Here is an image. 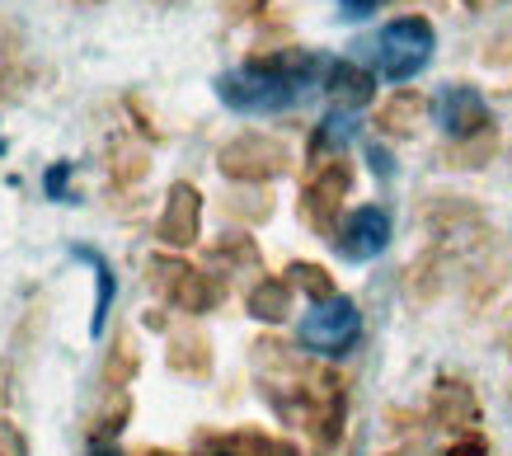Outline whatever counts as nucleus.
Segmentation results:
<instances>
[{
	"mask_svg": "<svg viewBox=\"0 0 512 456\" xmlns=\"http://www.w3.org/2000/svg\"><path fill=\"white\" fill-rule=\"evenodd\" d=\"M320 71H329V62L315 57V52L301 48L254 52L245 66L217 76V99L235 113H287L311 95Z\"/></svg>",
	"mask_w": 512,
	"mask_h": 456,
	"instance_id": "1",
	"label": "nucleus"
},
{
	"mask_svg": "<svg viewBox=\"0 0 512 456\" xmlns=\"http://www.w3.org/2000/svg\"><path fill=\"white\" fill-rule=\"evenodd\" d=\"M376 66L390 85H404L414 80L423 66L433 62V48H437V33L433 24L423 15H404V19H390L386 29L376 33Z\"/></svg>",
	"mask_w": 512,
	"mask_h": 456,
	"instance_id": "2",
	"label": "nucleus"
},
{
	"mask_svg": "<svg viewBox=\"0 0 512 456\" xmlns=\"http://www.w3.org/2000/svg\"><path fill=\"white\" fill-rule=\"evenodd\" d=\"M217 165H221L226 179L259 189V184H273V179H282V174L292 170V151H287L278 137H264V132H240V137H231V142L217 151Z\"/></svg>",
	"mask_w": 512,
	"mask_h": 456,
	"instance_id": "3",
	"label": "nucleus"
},
{
	"mask_svg": "<svg viewBox=\"0 0 512 456\" xmlns=\"http://www.w3.org/2000/svg\"><path fill=\"white\" fill-rule=\"evenodd\" d=\"M348 189H353V165L343 156H334L311 170L306 189H301V217H306V226H311L315 236H325V240L339 236V226H343L339 217H343Z\"/></svg>",
	"mask_w": 512,
	"mask_h": 456,
	"instance_id": "4",
	"label": "nucleus"
},
{
	"mask_svg": "<svg viewBox=\"0 0 512 456\" xmlns=\"http://www.w3.org/2000/svg\"><path fill=\"white\" fill-rule=\"evenodd\" d=\"M362 339V311H357L353 297H329L315 301L306 320H301V348L311 353H325V358H339Z\"/></svg>",
	"mask_w": 512,
	"mask_h": 456,
	"instance_id": "5",
	"label": "nucleus"
},
{
	"mask_svg": "<svg viewBox=\"0 0 512 456\" xmlns=\"http://www.w3.org/2000/svg\"><path fill=\"white\" fill-rule=\"evenodd\" d=\"M198 226H202V193L193 184H170L165 193V207H160V221H156V240L170 245V250H188L198 240Z\"/></svg>",
	"mask_w": 512,
	"mask_h": 456,
	"instance_id": "6",
	"label": "nucleus"
},
{
	"mask_svg": "<svg viewBox=\"0 0 512 456\" xmlns=\"http://www.w3.org/2000/svg\"><path fill=\"white\" fill-rule=\"evenodd\" d=\"M334 245H339V254H343V259H353V264L376 259V254L390 245V212H386V207H376V203L348 212V221L339 226Z\"/></svg>",
	"mask_w": 512,
	"mask_h": 456,
	"instance_id": "7",
	"label": "nucleus"
},
{
	"mask_svg": "<svg viewBox=\"0 0 512 456\" xmlns=\"http://www.w3.org/2000/svg\"><path fill=\"white\" fill-rule=\"evenodd\" d=\"M433 113H437V123H442V132H447L451 142H461V137H475V132H484V127H494L489 104H484V95L475 90V85H447V90L437 95Z\"/></svg>",
	"mask_w": 512,
	"mask_h": 456,
	"instance_id": "8",
	"label": "nucleus"
},
{
	"mask_svg": "<svg viewBox=\"0 0 512 456\" xmlns=\"http://www.w3.org/2000/svg\"><path fill=\"white\" fill-rule=\"evenodd\" d=\"M428 419L451 433H475L480 428V400L470 391L466 381H437L433 386V400H428Z\"/></svg>",
	"mask_w": 512,
	"mask_h": 456,
	"instance_id": "9",
	"label": "nucleus"
},
{
	"mask_svg": "<svg viewBox=\"0 0 512 456\" xmlns=\"http://www.w3.org/2000/svg\"><path fill=\"white\" fill-rule=\"evenodd\" d=\"M325 95H329V104L339 113H353V109H362V104H372L376 99V80H372V71H362V66H353V62H329V71H325Z\"/></svg>",
	"mask_w": 512,
	"mask_h": 456,
	"instance_id": "10",
	"label": "nucleus"
},
{
	"mask_svg": "<svg viewBox=\"0 0 512 456\" xmlns=\"http://www.w3.org/2000/svg\"><path fill=\"white\" fill-rule=\"evenodd\" d=\"M423 113H428V99H423L419 90L400 85V90H390V99L381 104V113H376V127H381V137H395V142H404V137H414V132H419Z\"/></svg>",
	"mask_w": 512,
	"mask_h": 456,
	"instance_id": "11",
	"label": "nucleus"
},
{
	"mask_svg": "<svg viewBox=\"0 0 512 456\" xmlns=\"http://www.w3.org/2000/svg\"><path fill=\"white\" fill-rule=\"evenodd\" d=\"M165 362H170V372H179V377L207 381L212 377V344H207V334L202 330H174L170 348H165Z\"/></svg>",
	"mask_w": 512,
	"mask_h": 456,
	"instance_id": "12",
	"label": "nucleus"
},
{
	"mask_svg": "<svg viewBox=\"0 0 512 456\" xmlns=\"http://www.w3.org/2000/svg\"><path fill=\"white\" fill-rule=\"evenodd\" d=\"M245 306H249V315H254V320L282 325V320L292 315V283H287V278H259V283L249 287Z\"/></svg>",
	"mask_w": 512,
	"mask_h": 456,
	"instance_id": "13",
	"label": "nucleus"
},
{
	"mask_svg": "<svg viewBox=\"0 0 512 456\" xmlns=\"http://www.w3.org/2000/svg\"><path fill=\"white\" fill-rule=\"evenodd\" d=\"M127 419H132V395H127V391H109V400L90 414L85 433H90L94 447H113V438L127 428Z\"/></svg>",
	"mask_w": 512,
	"mask_h": 456,
	"instance_id": "14",
	"label": "nucleus"
},
{
	"mask_svg": "<svg viewBox=\"0 0 512 456\" xmlns=\"http://www.w3.org/2000/svg\"><path fill=\"white\" fill-rule=\"evenodd\" d=\"M217 301H221L217 278H212V273H202V268H188L184 278H179V287H174L170 306L174 311H188V315H207Z\"/></svg>",
	"mask_w": 512,
	"mask_h": 456,
	"instance_id": "15",
	"label": "nucleus"
},
{
	"mask_svg": "<svg viewBox=\"0 0 512 456\" xmlns=\"http://www.w3.org/2000/svg\"><path fill=\"white\" fill-rule=\"evenodd\" d=\"M71 254L76 259H85V264L94 268V283H99V301H94V315H90V330L104 334V325H109V311H113V297H118V278H113L109 259L99 250H90V245H71Z\"/></svg>",
	"mask_w": 512,
	"mask_h": 456,
	"instance_id": "16",
	"label": "nucleus"
},
{
	"mask_svg": "<svg viewBox=\"0 0 512 456\" xmlns=\"http://www.w3.org/2000/svg\"><path fill=\"white\" fill-rule=\"evenodd\" d=\"M498 146H503L498 127H484V132H475V137H461V142H451L447 151H442V160H447L451 170H484V165L498 156Z\"/></svg>",
	"mask_w": 512,
	"mask_h": 456,
	"instance_id": "17",
	"label": "nucleus"
},
{
	"mask_svg": "<svg viewBox=\"0 0 512 456\" xmlns=\"http://www.w3.org/2000/svg\"><path fill=\"white\" fill-rule=\"evenodd\" d=\"M137 367H141L137 339H132V334H118V339L109 344V353H104L99 377H104V386H109V391H127V386H132V377H137Z\"/></svg>",
	"mask_w": 512,
	"mask_h": 456,
	"instance_id": "18",
	"label": "nucleus"
},
{
	"mask_svg": "<svg viewBox=\"0 0 512 456\" xmlns=\"http://www.w3.org/2000/svg\"><path fill=\"white\" fill-rule=\"evenodd\" d=\"M287 283H292V292H306V301H329V297H339V287H334V278H329V268L320 264H301L296 259L292 268H287Z\"/></svg>",
	"mask_w": 512,
	"mask_h": 456,
	"instance_id": "19",
	"label": "nucleus"
},
{
	"mask_svg": "<svg viewBox=\"0 0 512 456\" xmlns=\"http://www.w3.org/2000/svg\"><path fill=\"white\" fill-rule=\"evenodd\" d=\"M193 264H184V259H174V254H156L151 264H146V283H151V292H156L160 301L174 297V287H179V278H184Z\"/></svg>",
	"mask_w": 512,
	"mask_h": 456,
	"instance_id": "20",
	"label": "nucleus"
},
{
	"mask_svg": "<svg viewBox=\"0 0 512 456\" xmlns=\"http://www.w3.org/2000/svg\"><path fill=\"white\" fill-rule=\"evenodd\" d=\"M437 292H442V259H437V254H423V259H414V268H409V297L433 301Z\"/></svg>",
	"mask_w": 512,
	"mask_h": 456,
	"instance_id": "21",
	"label": "nucleus"
},
{
	"mask_svg": "<svg viewBox=\"0 0 512 456\" xmlns=\"http://www.w3.org/2000/svg\"><path fill=\"white\" fill-rule=\"evenodd\" d=\"M207 259H212V264H231V273L240 264L259 268V250H254V240H249V236H221L217 245L207 250Z\"/></svg>",
	"mask_w": 512,
	"mask_h": 456,
	"instance_id": "22",
	"label": "nucleus"
},
{
	"mask_svg": "<svg viewBox=\"0 0 512 456\" xmlns=\"http://www.w3.org/2000/svg\"><path fill=\"white\" fill-rule=\"evenodd\" d=\"M268 212H273V198H268L264 189H249V184H240V189L226 198V217H240V221H264Z\"/></svg>",
	"mask_w": 512,
	"mask_h": 456,
	"instance_id": "23",
	"label": "nucleus"
},
{
	"mask_svg": "<svg viewBox=\"0 0 512 456\" xmlns=\"http://www.w3.org/2000/svg\"><path fill=\"white\" fill-rule=\"evenodd\" d=\"M146 170H151L146 151H113V160H109V174H113V184H118V189L137 184V179H146Z\"/></svg>",
	"mask_w": 512,
	"mask_h": 456,
	"instance_id": "24",
	"label": "nucleus"
},
{
	"mask_svg": "<svg viewBox=\"0 0 512 456\" xmlns=\"http://www.w3.org/2000/svg\"><path fill=\"white\" fill-rule=\"evenodd\" d=\"M71 170H76L71 160H57V165H52V170L43 174V189H47V198H57V203H76V193L66 189V184H71Z\"/></svg>",
	"mask_w": 512,
	"mask_h": 456,
	"instance_id": "25",
	"label": "nucleus"
},
{
	"mask_svg": "<svg viewBox=\"0 0 512 456\" xmlns=\"http://www.w3.org/2000/svg\"><path fill=\"white\" fill-rule=\"evenodd\" d=\"M447 456H489V438H484L480 428H475V433H461V438L447 447Z\"/></svg>",
	"mask_w": 512,
	"mask_h": 456,
	"instance_id": "26",
	"label": "nucleus"
},
{
	"mask_svg": "<svg viewBox=\"0 0 512 456\" xmlns=\"http://www.w3.org/2000/svg\"><path fill=\"white\" fill-rule=\"evenodd\" d=\"M0 456H29V442L10 419H0Z\"/></svg>",
	"mask_w": 512,
	"mask_h": 456,
	"instance_id": "27",
	"label": "nucleus"
},
{
	"mask_svg": "<svg viewBox=\"0 0 512 456\" xmlns=\"http://www.w3.org/2000/svg\"><path fill=\"white\" fill-rule=\"evenodd\" d=\"M127 113H132V118H137V132H141V137H151V142H160V127L151 123V113L141 109V99H137V95L127 99Z\"/></svg>",
	"mask_w": 512,
	"mask_h": 456,
	"instance_id": "28",
	"label": "nucleus"
},
{
	"mask_svg": "<svg viewBox=\"0 0 512 456\" xmlns=\"http://www.w3.org/2000/svg\"><path fill=\"white\" fill-rule=\"evenodd\" d=\"M484 66H512V33L508 38H494V43L484 48Z\"/></svg>",
	"mask_w": 512,
	"mask_h": 456,
	"instance_id": "29",
	"label": "nucleus"
},
{
	"mask_svg": "<svg viewBox=\"0 0 512 456\" xmlns=\"http://www.w3.org/2000/svg\"><path fill=\"white\" fill-rule=\"evenodd\" d=\"M381 5V0H339V10H343V19H367Z\"/></svg>",
	"mask_w": 512,
	"mask_h": 456,
	"instance_id": "30",
	"label": "nucleus"
},
{
	"mask_svg": "<svg viewBox=\"0 0 512 456\" xmlns=\"http://www.w3.org/2000/svg\"><path fill=\"white\" fill-rule=\"evenodd\" d=\"M268 0H226V15L240 19V15H254V10H264Z\"/></svg>",
	"mask_w": 512,
	"mask_h": 456,
	"instance_id": "31",
	"label": "nucleus"
},
{
	"mask_svg": "<svg viewBox=\"0 0 512 456\" xmlns=\"http://www.w3.org/2000/svg\"><path fill=\"white\" fill-rule=\"evenodd\" d=\"M372 165H376V174H390V160H386V151H381V146H372Z\"/></svg>",
	"mask_w": 512,
	"mask_h": 456,
	"instance_id": "32",
	"label": "nucleus"
},
{
	"mask_svg": "<svg viewBox=\"0 0 512 456\" xmlns=\"http://www.w3.org/2000/svg\"><path fill=\"white\" fill-rule=\"evenodd\" d=\"M146 325H151V330H165V311H146Z\"/></svg>",
	"mask_w": 512,
	"mask_h": 456,
	"instance_id": "33",
	"label": "nucleus"
},
{
	"mask_svg": "<svg viewBox=\"0 0 512 456\" xmlns=\"http://www.w3.org/2000/svg\"><path fill=\"white\" fill-rule=\"evenodd\" d=\"M90 456H123V452H118V447H94Z\"/></svg>",
	"mask_w": 512,
	"mask_h": 456,
	"instance_id": "34",
	"label": "nucleus"
},
{
	"mask_svg": "<svg viewBox=\"0 0 512 456\" xmlns=\"http://www.w3.org/2000/svg\"><path fill=\"white\" fill-rule=\"evenodd\" d=\"M461 5H466V10H484V0H461Z\"/></svg>",
	"mask_w": 512,
	"mask_h": 456,
	"instance_id": "35",
	"label": "nucleus"
},
{
	"mask_svg": "<svg viewBox=\"0 0 512 456\" xmlns=\"http://www.w3.org/2000/svg\"><path fill=\"white\" fill-rule=\"evenodd\" d=\"M386 456H419L414 447H400V452H386Z\"/></svg>",
	"mask_w": 512,
	"mask_h": 456,
	"instance_id": "36",
	"label": "nucleus"
},
{
	"mask_svg": "<svg viewBox=\"0 0 512 456\" xmlns=\"http://www.w3.org/2000/svg\"><path fill=\"white\" fill-rule=\"evenodd\" d=\"M141 456H179V452H156V447H151V452H141Z\"/></svg>",
	"mask_w": 512,
	"mask_h": 456,
	"instance_id": "37",
	"label": "nucleus"
},
{
	"mask_svg": "<svg viewBox=\"0 0 512 456\" xmlns=\"http://www.w3.org/2000/svg\"><path fill=\"white\" fill-rule=\"evenodd\" d=\"M156 5H179V0H156Z\"/></svg>",
	"mask_w": 512,
	"mask_h": 456,
	"instance_id": "38",
	"label": "nucleus"
},
{
	"mask_svg": "<svg viewBox=\"0 0 512 456\" xmlns=\"http://www.w3.org/2000/svg\"><path fill=\"white\" fill-rule=\"evenodd\" d=\"M76 5H99V0H76Z\"/></svg>",
	"mask_w": 512,
	"mask_h": 456,
	"instance_id": "39",
	"label": "nucleus"
},
{
	"mask_svg": "<svg viewBox=\"0 0 512 456\" xmlns=\"http://www.w3.org/2000/svg\"><path fill=\"white\" fill-rule=\"evenodd\" d=\"M0 156H5V137H0Z\"/></svg>",
	"mask_w": 512,
	"mask_h": 456,
	"instance_id": "40",
	"label": "nucleus"
},
{
	"mask_svg": "<svg viewBox=\"0 0 512 456\" xmlns=\"http://www.w3.org/2000/svg\"><path fill=\"white\" fill-rule=\"evenodd\" d=\"M217 456H240V452H217Z\"/></svg>",
	"mask_w": 512,
	"mask_h": 456,
	"instance_id": "41",
	"label": "nucleus"
}]
</instances>
